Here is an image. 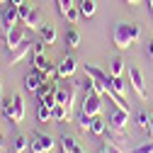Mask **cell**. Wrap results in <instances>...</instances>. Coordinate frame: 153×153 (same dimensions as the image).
I'll use <instances>...</instances> for the list:
<instances>
[{"label":"cell","mask_w":153,"mask_h":153,"mask_svg":"<svg viewBox=\"0 0 153 153\" xmlns=\"http://www.w3.org/2000/svg\"><path fill=\"white\" fill-rule=\"evenodd\" d=\"M66 44H68L71 49L80 46V32H78V29H68V32H66Z\"/></svg>","instance_id":"obj_25"},{"label":"cell","mask_w":153,"mask_h":153,"mask_svg":"<svg viewBox=\"0 0 153 153\" xmlns=\"http://www.w3.org/2000/svg\"><path fill=\"white\" fill-rule=\"evenodd\" d=\"M44 85V71H39V68H34V71H29L27 75H25V88L27 90H39Z\"/></svg>","instance_id":"obj_12"},{"label":"cell","mask_w":153,"mask_h":153,"mask_svg":"<svg viewBox=\"0 0 153 153\" xmlns=\"http://www.w3.org/2000/svg\"><path fill=\"white\" fill-rule=\"evenodd\" d=\"M0 151H10V143H7V136L0 134Z\"/></svg>","instance_id":"obj_36"},{"label":"cell","mask_w":153,"mask_h":153,"mask_svg":"<svg viewBox=\"0 0 153 153\" xmlns=\"http://www.w3.org/2000/svg\"><path fill=\"white\" fill-rule=\"evenodd\" d=\"M29 139L25 136V134H15L12 136V141H10V153H25L27 148H29Z\"/></svg>","instance_id":"obj_16"},{"label":"cell","mask_w":153,"mask_h":153,"mask_svg":"<svg viewBox=\"0 0 153 153\" xmlns=\"http://www.w3.org/2000/svg\"><path fill=\"white\" fill-rule=\"evenodd\" d=\"M146 51H148V56H153V42H148V49Z\"/></svg>","instance_id":"obj_38"},{"label":"cell","mask_w":153,"mask_h":153,"mask_svg":"<svg viewBox=\"0 0 153 153\" xmlns=\"http://www.w3.org/2000/svg\"><path fill=\"white\" fill-rule=\"evenodd\" d=\"M0 92H3V80H0Z\"/></svg>","instance_id":"obj_44"},{"label":"cell","mask_w":153,"mask_h":153,"mask_svg":"<svg viewBox=\"0 0 153 153\" xmlns=\"http://www.w3.org/2000/svg\"><path fill=\"white\" fill-rule=\"evenodd\" d=\"M141 0H126V5H139Z\"/></svg>","instance_id":"obj_40"},{"label":"cell","mask_w":153,"mask_h":153,"mask_svg":"<svg viewBox=\"0 0 153 153\" xmlns=\"http://www.w3.org/2000/svg\"><path fill=\"white\" fill-rule=\"evenodd\" d=\"M107 90H109V92H114L117 97H124V100H126V83H124L122 78H114V75H109Z\"/></svg>","instance_id":"obj_17"},{"label":"cell","mask_w":153,"mask_h":153,"mask_svg":"<svg viewBox=\"0 0 153 153\" xmlns=\"http://www.w3.org/2000/svg\"><path fill=\"white\" fill-rule=\"evenodd\" d=\"M7 3H10V0H0V5H7Z\"/></svg>","instance_id":"obj_43"},{"label":"cell","mask_w":153,"mask_h":153,"mask_svg":"<svg viewBox=\"0 0 153 153\" xmlns=\"http://www.w3.org/2000/svg\"><path fill=\"white\" fill-rule=\"evenodd\" d=\"M90 131L95 134V136H105V131H107V122L100 117V114H97V117H92V126H90Z\"/></svg>","instance_id":"obj_19"},{"label":"cell","mask_w":153,"mask_h":153,"mask_svg":"<svg viewBox=\"0 0 153 153\" xmlns=\"http://www.w3.org/2000/svg\"><path fill=\"white\" fill-rule=\"evenodd\" d=\"M80 112L90 114V117H97V114L102 112V105H100V95L92 90V85H90V78H88V83H85V92H83Z\"/></svg>","instance_id":"obj_2"},{"label":"cell","mask_w":153,"mask_h":153,"mask_svg":"<svg viewBox=\"0 0 153 153\" xmlns=\"http://www.w3.org/2000/svg\"><path fill=\"white\" fill-rule=\"evenodd\" d=\"M61 148H63V153H73L75 148H78V143H75V139L73 136H61Z\"/></svg>","instance_id":"obj_26"},{"label":"cell","mask_w":153,"mask_h":153,"mask_svg":"<svg viewBox=\"0 0 153 153\" xmlns=\"http://www.w3.org/2000/svg\"><path fill=\"white\" fill-rule=\"evenodd\" d=\"M78 126H80V131H90L92 117H90V114H85V112H80V114H78Z\"/></svg>","instance_id":"obj_28"},{"label":"cell","mask_w":153,"mask_h":153,"mask_svg":"<svg viewBox=\"0 0 153 153\" xmlns=\"http://www.w3.org/2000/svg\"><path fill=\"white\" fill-rule=\"evenodd\" d=\"M12 5H25V0H10Z\"/></svg>","instance_id":"obj_39"},{"label":"cell","mask_w":153,"mask_h":153,"mask_svg":"<svg viewBox=\"0 0 153 153\" xmlns=\"http://www.w3.org/2000/svg\"><path fill=\"white\" fill-rule=\"evenodd\" d=\"M49 153H51V151H49Z\"/></svg>","instance_id":"obj_46"},{"label":"cell","mask_w":153,"mask_h":153,"mask_svg":"<svg viewBox=\"0 0 153 153\" xmlns=\"http://www.w3.org/2000/svg\"><path fill=\"white\" fill-rule=\"evenodd\" d=\"M129 80H131V88L136 90V95H139L141 100H146L148 92H146V85H143V73H141V68L131 66V68H129Z\"/></svg>","instance_id":"obj_7"},{"label":"cell","mask_w":153,"mask_h":153,"mask_svg":"<svg viewBox=\"0 0 153 153\" xmlns=\"http://www.w3.org/2000/svg\"><path fill=\"white\" fill-rule=\"evenodd\" d=\"M44 46H46V42H44V39H42V42H34V46H32L34 56H44Z\"/></svg>","instance_id":"obj_33"},{"label":"cell","mask_w":153,"mask_h":153,"mask_svg":"<svg viewBox=\"0 0 153 153\" xmlns=\"http://www.w3.org/2000/svg\"><path fill=\"white\" fill-rule=\"evenodd\" d=\"M105 136H107V139H105V148H107V153H126V151H124V146H119V143L114 141L107 131H105Z\"/></svg>","instance_id":"obj_23"},{"label":"cell","mask_w":153,"mask_h":153,"mask_svg":"<svg viewBox=\"0 0 153 153\" xmlns=\"http://www.w3.org/2000/svg\"><path fill=\"white\" fill-rule=\"evenodd\" d=\"M56 68H59V78H71L78 68V61H75V56H63V61Z\"/></svg>","instance_id":"obj_14"},{"label":"cell","mask_w":153,"mask_h":153,"mask_svg":"<svg viewBox=\"0 0 153 153\" xmlns=\"http://www.w3.org/2000/svg\"><path fill=\"white\" fill-rule=\"evenodd\" d=\"M17 20H20V10H17V5L7 3V5L3 7V12H0V27H3L5 32H10V29L17 25Z\"/></svg>","instance_id":"obj_5"},{"label":"cell","mask_w":153,"mask_h":153,"mask_svg":"<svg viewBox=\"0 0 153 153\" xmlns=\"http://www.w3.org/2000/svg\"><path fill=\"white\" fill-rule=\"evenodd\" d=\"M12 107H15L12 124H20L25 119V100H22V95H12Z\"/></svg>","instance_id":"obj_18"},{"label":"cell","mask_w":153,"mask_h":153,"mask_svg":"<svg viewBox=\"0 0 153 153\" xmlns=\"http://www.w3.org/2000/svg\"><path fill=\"white\" fill-rule=\"evenodd\" d=\"M78 10H80V15H83V17H92V15H95V10H97V3H95V0H80Z\"/></svg>","instance_id":"obj_20"},{"label":"cell","mask_w":153,"mask_h":153,"mask_svg":"<svg viewBox=\"0 0 153 153\" xmlns=\"http://www.w3.org/2000/svg\"><path fill=\"white\" fill-rule=\"evenodd\" d=\"M126 126H129V112L119 109V107H114L112 114H109V129L112 131H122L126 134Z\"/></svg>","instance_id":"obj_6"},{"label":"cell","mask_w":153,"mask_h":153,"mask_svg":"<svg viewBox=\"0 0 153 153\" xmlns=\"http://www.w3.org/2000/svg\"><path fill=\"white\" fill-rule=\"evenodd\" d=\"M32 46H34V44H32L29 39H25V42H22L20 46H15V49H10V51H7V61H10V66H15V63H20V61L25 59V56L29 53V49H32Z\"/></svg>","instance_id":"obj_10"},{"label":"cell","mask_w":153,"mask_h":153,"mask_svg":"<svg viewBox=\"0 0 153 153\" xmlns=\"http://www.w3.org/2000/svg\"><path fill=\"white\" fill-rule=\"evenodd\" d=\"M71 7H75V5H73V0H59V10H61V15H66Z\"/></svg>","instance_id":"obj_34"},{"label":"cell","mask_w":153,"mask_h":153,"mask_svg":"<svg viewBox=\"0 0 153 153\" xmlns=\"http://www.w3.org/2000/svg\"><path fill=\"white\" fill-rule=\"evenodd\" d=\"M17 10H20V20H25V17L29 15V10H32V7H29V5H17Z\"/></svg>","instance_id":"obj_35"},{"label":"cell","mask_w":153,"mask_h":153,"mask_svg":"<svg viewBox=\"0 0 153 153\" xmlns=\"http://www.w3.org/2000/svg\"><path fill=\"white\" fill-rule=\"evenodd\" d=\"M22 22H25V25H27L29 29H36V32H39V29H42V27L46 25V22H44V17H42V12L36 10V7H32V10H29V15L25 17Z\"/></svg>","instance_id":"obj_15"},{"label":"cell","mask_w":153,"mask_h":153,"mask_svg":"<svg viewBox=\"0 0 153 153\" xmlns=\"http://www.w3.org/2000/svg\"><path fill=\"white\" fill-rule=\"evenodd\" d=\"M148 7H151V12H153V0H148Z\"/></svg>","instance_id":"obj_42"},{"label":"cell","mask_w":153,"mask_h":153,"mask_svg":"<svg viewBox=\"0 0 153 153\" xmlns=\"http://www.w3.org/2000/svg\"><path fill=\"white\" fill-rule=\"evenodd\" d=\"M148 136L153 139V112H151V124H148Z\"/></svg>","instance_id":"obj_37"},{"label":"cell","mask_w":153,"mask_h":153,"mask_svg":"<svg viewBox=\"0 0 153 153\" xmlns=\"http://www.w3.org/2000/svg\"><path fill=\"white\" fill-rule=\"evenodd\" d=\"M36 97H39V105H56V85L53 83H44L39 90H36Z\"/></svg>","instance_id":"obj_9"},{"label":"cell","mask_w":153,"mask_h":153,"mask_svg":"<svg viewBox=\"0 0 153 153\" xmlns=\"http://www.w3.org/2000/svg\"><path fill=\"white\" fill-rule=\"evenodd\" d=\"M32 153H49L53 151V139L46 136V134H34V141L29 143Z\"/></svg>","instance_id":"obj_8"},{"label":"cell","mask_w":153,"mask_h":153,"mask_svg":"<svg viewBox=\"0 0 153 153\" xmlns=\"http://www.w3.org/2000/svg\"><path fill=\"white\" fill-rule=\"evenodd\" d=\"M78 88H80L78 80H71V83L63 85V88H56V102H59V105H66V107L73 112V102H75V97H78Z\"/></svg>","instance_id":"obj_4"},{"label":"cell","mask_w":153,"mask_h":153,"mask_svg":"<svg viewBox=\"0 0 153 153\" xmlns=\"http://www.w3.org/2000/svg\"><path fill=\"white\" fill-rule=\"evenodd\" d=\"M63 17H66V20H68L71 25H75V22H78V17H80V10H78V7H71V10H68Z\"/></svg>","instance_id":"obj_32"},{"label":"cell","mask_w":153,"mask_h":153,"mask_svg":"<svg viewBox=\"0 0 153 153\" xmlns=\"http://www.w3.org/2000/svg\"><path fill=\"white\" fill-rule=\"evenodd\" d=\"M100 153H107V148H102V151H100Z\"/></svg>","instance_id":"obj_45"},{"label":"cell","mask_w":153,"mask_h":153,"mask_svg":"<svg viewBox=\"0 0 153 153\" xmlns=\"http://www.w3.org/2000/svg\"><path fill=\"white\" fill-rule=\"evenodd\" d=\"M141 36V29L139 25H129V22H122L114 27V44H117L119 49H129L131 44H136Z\"/></svg>","instance_id":"obj_1"},{"label":"cell","mask_w":153,"mask_h":153,"mask_svg":"<svg viewBox=\"0 0 153 153\" xmlns=\"http://www.w3.org/2000/svg\"><path fill=\"white\" fill-rule=\"evenodd\" d=\"M34 68H39V71H51L53 66H51V61L46 59V56H34Z\"/></svg>","instance_id":"obj_27"},{"label":"cell","mask_w":153,"mask_h":153,"mask_svg":"<svg viewBox=\"0 0 153 153\" xmlns=\"http://www.w3.org/2000/svg\"><path fill=\"white\" fill-rule=\"evenodd\" d=\"M136 124H139L141 129H146V131H148V124H151V114H146V112H139V114H136Z\"/></svg>","instance_id":"obj_31"},{"label":"cell","mask_w":153,"mask_h":153,"mask_svg":"<svg viewBox=\"0 0 153 153\" xmlns=\"http://www.w3.org/2000/svg\"><path fill=\"white\" fill-rule=\"evenodd\" d=\"M73 153H85V151H83V148H75V151H73Z\"/></svg>","instance_id":"obj_41"},{"label":"cell","mask_w":153,"mask_h":153,"mask_svg":"<svg viewBox=\"0 0 153 153\" xmlns=\"http://www.w3.org/2000/svg\"><path fill=\"white\" fill-rule=\"evenodd\" d=\"M39 34H42V39H44L46 44H53V42H56V29H53L51 25H44V27L39 29Z\"/></svg>","instance_id":"obj_24"},{"label":"cell","mask_w":153,"mask_h":153,"mask_svg":"<svg viewBox=\"0 0 153 153\" xmlns=\"http://www.w3.org/2000/svg\"><path fill=\"white\" fill-rule=\"evenodd\" d=\"M122 73H124V61L119 59V56H114L112 63H109V75H114V78H122Z\"/></svg>","instance_id":"obj_22"},{"label":"cell","mask_w":153,"mask_h":153,"mask_svg":"<svg viewBox=\"0 0 153 153\" xmlns=\"http://www.w3.org/2000/svg\"><path fill=\"white\" fill-rule=\"evenodd\" d=\"M0 112H3V117H5L7 122H12V117H15V107H12V97H5L3 102H0Z\"/></svg>","instance_id":"obj_21"},{"label":"cell","mask_w":153,"mask_h":153,"mask_svg":"<svg viewBox=\"0 0 153 153\" xmlns=\"http://www.w3.org/2000/svg\"><path fill=\"white\" fill-rule=\"evenodd\" d=\"M36 119L39 122H49L51 119V107L49 105H39L36 107Z\"/></svg>","instance_id":"obj_29"},{"label":"cell","mask_w":153,"mask_h":153,"mask_svg":"<svg viewBox=\"0 0 153 153\" xmlns=\"http://www.w3.org/2000/svg\"><path fill=\"white\" fill-rule=\"evenodd\" d=\"M129 153H153V139L146 141V143H139L136 148H131Z\"/></svg>","instance_id":"obj_30"},{"label":"cell","mask_w":153,"mask_h":153,"mask_svg":"<svg viewBox=\"0 0 153 153\" xmlns=\"http://www.w3.org/2000/svg\"><path fill=\"white\" fill-rule=\"evenodd\" d=\"M25 39H27V34H25V29H22L20 25H15L10 32H5V44H7V51H10V49H15V46H20Z\"/></svg>","instance_id":"obj_11"},{"label":"cell","mask_w":153,"mask_h":153,"mask_svg":"<svg viewBox=\"0 0 153 153\" xmlns=\"http://www.w3.org/2000/svg\"><path fill=\"white\" fill-rule=\"evenodd\" d=\"M85 75L90 78V85H92V90L97 92V95H105L107 92V83H109V75L105 73V71H100L97 66H85Z\"/></svg>","instance_id":"obj_3"},{"label":"cell","mask_w":153,"mask_h":153,"mask_svg":"<svg viewBox=\"0 0 153 153\" xmlns=\"http://www.w3.org/2000/svg\"><path fill=\"white\" fill-rule=\"evenodd\" d=\"M71 119H73V112H71L66 105H59V102H56V105L51 107V122L63 124V122H71Z\"/></svg>","instance_id":"obj_13"}]
</instances>
